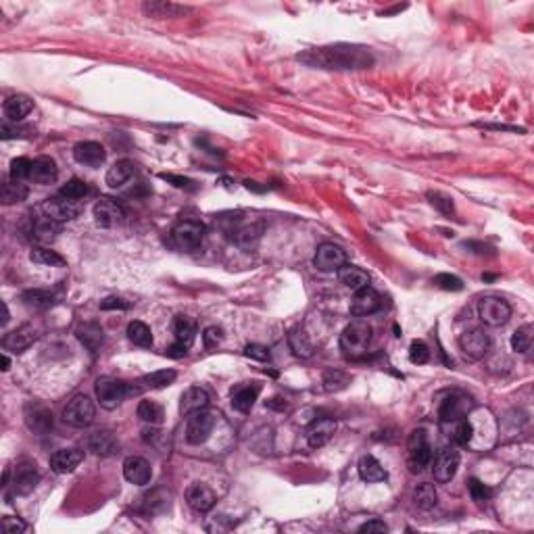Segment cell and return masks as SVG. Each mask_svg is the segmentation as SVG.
Instances as JSON below:
<instances>
[{"instance_id": "obj_1", "label": "cell", "mask_w": 534, "mask_h": 534, "mask_svg": "<svg viewBox=\"0 0 534 534\" xmlns=\"http://www.w3.org/2000/svg\"><path fill=\"white\" fill-rule=\"evenodd\" d=\"M299 61L320 67V69H366L374 63V56L368 48L355 46V44H332L322 48H311L303 54H299Z\"/></svg>"}, {"instance_id": "obj_2", "label": "cell", "mask_w": 534, "mask_h": 534, "mask_svg": "<svg viewBox=\"0 0 534 534\" xmlns=\"http://www.w3.org/2000/svg\"><path fill=\"white\" fill-rule=\"evenodd\" d=\"M370 343H372V326L363 320L351 322L340 334V349L345 351L347 357H353V359L366 355Z\"/></svg>"}, {"instance_id": "obj_3", "label": "cell", "mask_w": 534, "mask_h": 534, "mask_svg": "<svg viewBox=\"0 0 534 534\" xmlns=\"http://www.w3.org/2000/svg\"><path fill=\"white\" fill-rule=\"evenodd\" d=\"M205 238V226L194 219H182L171 230V242L180 251H196Z\"/></svg>"}, {"instance_id": "obj_4", "label": "cell", "mask_w": 534, "mask_h": 534, "mask_svg": "<svg viewBox=\"0 0 534 534\" xmlns=\"http://www.w3.org/2000/svg\"><path fill=\"white\" fill-rule=\"evenodd\" d=\"M407 466H409V472L411 474H420L424 472V468H428V464L432 462V449L428 445V439H426V432L420 428V430H414L407 439Z\"/></svg>"}, {"instance_id": "obj_5", "label": "cell", "mask_w": 534, "mask_h": 534, "mask_svg": "<svg viewBox=\"0 0 534 534\" xmlns=\"http://www.w3.org/2000/svg\"><path fill=\"white\" fill-rule=\"evenodd\" d=\"M94 416H96V407L92 399L86 395H75L63 409V422L73 428H88L94 422Z\"/></svg>"}, {"instance_id": "obj_6", "label": "cell", "mask_w": 534, "mask_h": 534, "mask_svg": "<svg viewBox=\"0 0 534 534\" xmlns=\"http://www.w3.org/2000/svg\"><path fill=\"white\" fill-rule=\"evenodd\" d=\"M96 399L100 403V407L104 409H115L123 403V399L127 397V384L117 380V378H111V376H104V378H98L96 380Z\"/></svg>"}, {"instance_id": "obj_7", "label": "cell", "mask_w": 534, "mask_h": 534, "mask_svg": "<svg viewBox=\"0 0 534 534\" xmlns=\"http://www.w3.org/2000/svg\"><path fill=\"white\" fill-rule=\"evenodd\" d=\"M213 428H215V414H211L209 409L194 411L188 416V422H186V441L190 445H203L211 437Z\"/></svg>"}, {"instance_id": "obj_8", "label": "cell", "mask_w": 534, "mask_h": 534, "mask_svg": "<svg viewBox=\"0 0 534 534\" xmlns=\"http://www.w3.org/2000/svg\"><path fill=\"white\" fill-rule=\"evenodd\" d=\"M478 313L482 322L491 328H499L510 322L512 317V307L505 299L501 297H485L478 305Z\"/></svg>"}, {"instance_id": "obj_9", "label": "cell", "mask_w": 534, "mask_h": 534, "mask_svg": "<svg viewBox=\"0 0 534 534\" xmlns=\"http://www.w3.org/2000/svg\"><path fill=\"white\" fill-rule=\"evenodd\" d=\"M313 265L320 272H338L340 267L347 265V251L334 242H324L315 251Z\"/></svg>"}, {"instance_id": "obj_10", "label": "cell", "mask_w": 534, "mask_h": 534, "mask_svg": "<svg viewBox=\"0 0 534 534\" xmlns=\"http://www.w3.org/2000/svg\"><path fill=\"white\" fill-rule=\"evenodd\" d=\"M92 213H94L96 226H100V228H104V230L117 228V226H121V223L125 221V211H123V207H121L117 201H113V198H100V201L94 205Z\"/></svg>"}, {"instance_id": "obj_11", "label": "cell", "mask_w": 534, "mask_h": 534, "mask_svg": "<svg viewBox=\"0 0 534 534\" xmlns=\"http://www.w3.org/2000/svg\"><path fill=\"white\" fill-rule=\"evenodd\" d=\"M42 211H44L46 217L63 223V221L75 219L81 211V205L77 201H69L65 196H54V198H46L42 203Z\"/></svg>"}, {"instance_id": "obj_12", "label": "cell", "mask_w": 534, "mask_h": 534, "mask_svg": "<svg viewBox=\"0 0 534 534\" xmlns=\"http://www.w3.org/2000/svg\"><path fill=\"white\" fill-rule=\"evenodd\" d=\"M472 399L464 393H453L449 395L443 403H441V409H439V418L441 422H460L464 420L470 409H472Z\"/></svg>"}, {"instance_id": "obj_13", "label": "cell", "mask_w": 534, "mask_h": 534, "mask_svg": "<svg viewBox=\"0 0 534 534\" xmlns=\"http://www.w3.org/2000/svg\"><path fill=\"white\" fill-rule=\"evenodd\" d=\"M491 345H493L491 336H489L485 330H480V328L470 330V332H464L462 338H460L462 351H464L468 357H472V359H482V357L491 351Z\"/></svg>"}, {"instance_id": "obj_14", "label": "cell", "mask_w": 534, "mask_h": 534, "mask_svg": "<svg viewBox=\"0 0 534 534\" xmlns=\"http://www.w3.org/2000/svg\"><path fill=\"white\" fill-rule=\"evenodd\" d=\"M457 468H460V451L453 447L443 449L434 460V480L441 485L453 480V476L457 474Z\"/></svg>"}, {"instance_id": "obj_15", "label": "cell", "mask_w": 534, "mask_h": 534, "mask_svg": "<svg viewBox=\"0 0 534 534\" xmlns=\"http://www.w3.org/2000/svg\"><path fill=\"white\" fill-rule=\"evenodd\" d=\"M73 159L86 167H100L107 159V150L100 142L86 140V142H77L73 146Z\"/></svg>"}, {"instance_id": "obj_16", "label": "cell", "mask_w": 534, "mask_h": 534, "mask_svg": "<svg viewBox=\"0 0 534 534\" xmlns=\"http://www.w3.org/2000/svg\"><path fill=\"white\" fill-rule=\"evenodd\" d=\"M380 307H382V297H380L372 286H366V288L357 290L355 297H353V301H351V313H353L355 317L372 315V313H376Z\"/></svg>"}, {"instance_id": "obj_17", "label": "cell", "mask_w": 534, "mask_h": 534, "mask_svg": "<svg viewBox=\"0 0 534 534\" xmlns=\"http://www.w3.org/2000/svg\"><path fill=\"white\" fill-rule=\"evenodd\" d=\"M36 338H38V332L33 330V326L25 324V326H19V328H15L13 332L4 334L2 347H4V351L23 353V351H27V349L36 343Z\"/></svg>"}, {"instance_id": "obj_18", "label": "cell", "mask_w": 534, "mask_h": 534, "mask_svg": "<svg viewBox=\"0 0 534 534\" xmlns=\"http://www.w3.org/2000/svg\"><path fill=\"white\" fill-rule=\"evenodd\" d=\"M123 478L129 482V485H136V487H144L150 482L152 478V470H150V464L144 460V457H138V455H132L123 462Z\"/></svg>"}, {"instance_id": "obj_19", "label": "cell", "mask_w": 534, "mask_h": 534, "mask_svg": "<svg viewBox=\"0 0 534 534\" xmlns=\"http://www.w3.org/2000/svg\"><path fill=\"white\" fill-rule=\"evenodd\" d=\"M336 432V420L332 418H322V420H315L309 428H307V443L311 449H320L324 445L330 443V439L334 437Z\"/></svg>"}, {"instance_id": "obj_20", "label": "cell", "mask_w": 534, "mask_h": 534, "mask_svg": "<svg viewBox=\"0 0 534 534\" xmlns=\"http://www.w3.org/2000/svg\"><path fill=\"white\" fill-rule=\"evenodd\" d=\"M38 482H40V474H38V470H36V466L33 464H19L17 466V470H15V478H13V491H15V495H21V497H25V495H29L36 487H38Z\"/></svg>"}, {"instance_id": "obj_21", "label": "cell", "mask_w": 534, "mask_h": 534, "mask_svg": "<svg viewBox=\"0 0 534 534\" xmlns=\"http://www.w3.org/2000/svg\"><path fill=\"white\" fill-rule=\"evenodd\" d=\"M84 462L81 449H58L50 455V468L54 474H71Z\"/></svg>"}, {"instance_id": "obj_22", "label": "cell", "mask_w": 534, "mask_h": 534, "mask_svg": "<svg viewBox=\"0 0 534 534\" xmlns=\"http://www.w3.org/2000/svg\"><path fill=\"white\" fill-rule=\"evenodd\" d=\"M25 424L36 434H48L52 430V414L44 405H27Z\"/></svg>"}, {"instance_id": "obj_23", "label": "cell", "mask_w": 534, "mask_h": 534, "mask_svg": "<svg viewBox=\"0 0 534 534\" xmlns=\"http://www.w3.org/2000/svg\"><path fill=\"white\" fill-rule=\"evenodd\" d=\"M186 501H188V505H190L194 512L207 514V512L213 510L217 497H215V493H213L209 487H205V485H192V487L186 491Z\"/></svg>"}, {"instance_id": "obj_24", "label": "cell", "mask_w": 534, "mask_h": 534, "mask_svg": "<svg viewBox=\"0 0 534 534\" xmlns=\"http://www.w3.org/2000/svg\"><path fill=\"white\" fill-rule=\"evenodd\" d=\"M58 175V169H56V163L54 159L50 157H38L31 161V169H29V180L33 184H40V186H46V184H52Z\"/></svg>"}, {"instance_id": "obj_25", "label": "cell", "mask_w": 534, "mask_h": 534, "mask_svg": "<svg viewBox=\"0 0 534 534\" xmlns=\"http://www.w3.org/2000/svg\"><path fill=\"white\" fill-rule=\"evenodd\" d=\"M211 403V397L209 393L203 388V386H190L184 395H182V401H180V411L184 416H190L194 411H201V409H207Z\"/></svg>"}, {"instance_id": "obj_26", "label": "cell", "mask_w": 534, "mask_h": 534, "mask_svg": "<svg viewBox=\"0 0 534 534\" xmlns=\"http://www.w3.org/2000/svg\"><path fill=\"white\" fill-rule=\"evenodd\" d=\"M31 109H33V102H31V98L25 96V94H13V96H8V98L4 100V107H2L6 121H13V123H17V121H21L23 117H27V115L31 113Z\"/></svg>"}, {"instance_id": "obj_27", "label": "cell", "mask_w": 534, "mask_h": 534, "mask_svg": "<svg viewBox=\"0 0 534 534\" xmlns=\"http://www.w3.org/2000/svg\"><path fill=\"white\" fill-rule=\"evenodd\" d=\"M88 449H90L94 455H98V457H111V455L117 453L119 443H117V439H115L109 430H98V432L90 434V439H88Z\"/></svg>"}, {"instance_id": "obj_28", "label": "cell", "mask_w": 534, "mask_h": 534, "mask_svg": "<svg viewBox=\"0 0 534 534\" xmlns=\"http://www.w3.org/2000/svg\"><path fill=\"white\" fill-rule=\"evenodd\" d=\"M259 397V384H240L232 388V407L240 414H249Z\"/></svg>"}, {"instance_id": "obj_29", "label": "cell", "mask_w": 534, "mask_h": 534, "mask_svg": "<svg viewBox=\"0 0 534 534\" xmlns=\"http://www.w3.org/2000/svg\"><path fill=\"white\" fill-rule=\"evenodd\" d=\"M75 336L77 340L90 351V353H96L104 340V334H102V328L94 322H84L75 328Z\"/></svg>"}, {"instance_id": "obj_30", "label": "cell", "mask_w": 534, "mask_h": 534, "mask_svg": "<svg viewBox=\"0 0 534 534\" xmlns=\"http://www.w3.org/2000/svg\"><path fill=\"white\" fill-rule=\"evenodd\" d=\"M31 234H33V238H36L38 242L48 244V242L56 240V236L61 234V223L54 221V219H50V217H46V215H42V217L33 219Z\"/></svg>"}, {"instance_id": "obj_31", "label": "cell", "mask_w": 534, "mask_h": 534, "mask_svg": "<svg viewBox=\"0 0 534 534\" xmlns=\"http://www.w3.org/2000/svg\"><path fill=\"white\" fill-rule=\"evenodd\" d=\"M338 280L347 286V288H351V290H361V288H366V286H370V276H368V272H363L361 267H355V265H345V267H340L338 269Z\"/></svg>"}, {"instance_id": "obj_32", "label": "cell", "mask_w": 534, "mask_h": 534, "mask_svg": "<svg viewBox=\"0 0 534 534\" xmlns=\"http://www.w3.org/2000/svg\"><path fill=\"white\" fill-rule=\"evenodd\" d=\"M357 470H359V476H361L363 482H382V480H386V470H384L382 464H380L376 457H372V455H363V457L359 460Z\"/></svg>"}, {"instance_id": "obj_33", "label": "cell", "mask_w": 534, "mask_h": 534, "mask_svg": "<svg viewBox=\"0 0 534 534\" xmlns=\"http://www.w3.org/2000/svg\"><path fill=\"white\" fill-rule=\"evenodd\" d=\"M142 10H144L148 17H155V19H163V17H180V15L188 13V8H186V6H182V4L161 2V0L144 2V4H142Z\"/></svg>"}, {"instance_id": "obj_34", "label": "cell", "mask_w": 534, "mask_h": 534, "mask_svg": "<svg viewBox=\"0 0 534 534\" xmlns=\"http://www.w3.org/2000/svg\"><path fill=\"white\" fill-rule=\"evenodd\" d=\"M134 175V161L129 159H119L117 163H113V167H109L107 171V184L111 188H119L123 186L129 178Z\"/></svg>"}, {"instance_id": "obj_35", "label": "cell", "mask_w": 534, "mask_h": 534, "mask_svg": "<svg viewBox=\"0 0 534 534\" xmlns=\"http://www.w3.org/2000/svg\"><path fill=\"white\" fill-rule=\"evenodd\" d=\"M173 334H175V343L190 347L196 338V322L186 315H178L173 320Z\"/></svg>"}, {"instance_id": "obj_36", "label": "cell", "mask_w": 534, "mask_h": 534, "mask_svg": "<svg viewBox=\"0 0 534 534\" xmlns=\"http://www.w3.org/2000/svg\"><path fill=\"white\" fill-rule=\"evenodd\" d=\"M21 301L29 307H38V309H48L56 303L54 292L50 290H42V288H33V290H25L21 295Z\"/></svg>"}, {"instance_id": "obj_37", "label": "cell", "mask_w": 534, "mask_h": 534, "mask_svg": "<svg viewBox=\"0 0 534 534\" xmlns=\"http://www.w3.org/2000/svg\"><path fill=\"white\" fill-rule=\"evenodd\" d=\"M437 489H434V485H430V482H422V485H418L416 487V491H414V503L420 508V510H424V512H428V510H432L434 505H437Z\"/></svg>"}, {"instance_id": "obj_38", "label": "cell", "mask_w": 534, "mask_h": 534, "mask_svg": "<svg viewBox=\"0 0 534 534\" xmlns=\"http://www.w3.org/2000/svg\"><path fill=\"white\" fill-rule=\"evenodd\" d=\"M29 259H31L33 263L50 265V267H63V265H65V259H63L56 251H50V249H44V246H36V249L29 253Z\"/></svg>"}, {"instance_id": "obj_39", "label": "cell", "mask_w": 534, "mask_h": 534, "mask_svg": "<svg viewBox=\"0 0 534 534\" xmlns=\"http://www.w3.org/2000/svg\"><path fill=\"white\" fill-rule=\"evenodd\" d=\"M127 338L138 347H150L152 345L150 328L142 322H129L127 324Z\"/></svg>"}, {"instance_id": "obj_40", "label": "cell", "mask_w": 534, "mask_h": 534, "mask_svg": "<svg viewBox=\"0 0 534 534\" xmlns=\"http://www.w3.org/2000/svg\"><path fill=\"white\" fill-rule=\"evenodd\" d=\"M136 414L146 424H161L163 422V407L155 401H140Z\"/></svg>"}, {"instance_id": "obj_41", "label": "cell", "mask_w": 534, "mask_h": 534, "mask_svg": "<svg viewBox=\"0 0 534 534\" xmlns=\"http://www.w3.org/2000/svg\"><path fill=\"white\" fill-rule=\"evenodd\" d=\"M27 186L25 184H21V182H6L4 186H2V203L4 205H17V203H21V201H25L27 198Z\"/></svg>"}, {"instance_id": "obj_42", "label": "cell", "mask_w": 534, "mask_h": 534, "mask_svg": "<svg viewBox=\"0 0 534 534\" xmlns=\"http://www.w3.org/2000/svg\"><path fill=\"white\" fill-rule=\"evenodd\" d=\"M288 345H290V349L295 351L297 357L307 359V357L313 355V345L307 340V336H305L301 330H292V332L288 334Z\"/></svg>"}, {"instance_id": "obj_43", "label": "cell", "mask_w": 534, "mask_h": 534, "mask_svg": "<svg viewBox=\"0 0 534 534\" xmlns=\"http://www.w3.org/2000/svg\"><path fill=\"white\" fill-rule=\"evenodd\" d=\"M175 372L173 370H157V372H150L142 378V384L146 388H165L169 386L173 380H175Z\"/></svg>"}, {"instance_id": "obj_44", "label": "cell", "mask_w": 534, "mask_h": 534, "mask_svg": "<svg viewBox=\"0 0 534 534\" xmlns=\"http://www.w3.org/2000/svg\"><path fill=\"white\" fill-rule=\"evenodd\" d=\"M531 345H533V326L526 324L522 328H518L514 334H512V349L516 353H528L531 351Z\"/></svg>"}, {"instance_id": "obj_45", "label": "cell", "mask_w": 534, "mask_h": 534, "mask_svg": "<svg viewBox=\"0 0 534 534\" xmlns=\"http://www.w3.org/2000/svg\"><path fill=\"white\" fill-rule=\"evenodd\" d=\"M86 194H88V186H86V182L79 180V178L69 180V182L58 190V196H65V198H69V201H79V198H84Z\"/></svg>"}, {"instance_id": "obj_46", "label": "cell", "mask_w": 534, "mask_h": 534, "mask_svg": "<svg viewBox=\"0 0 534 534\" xmlns=\"http://www.w3.org/2000/svg\"><path fill=\"white\" fill-rule=\"evenodd\" d=\"M428 201L434 209H439L443 215H453L455 213V205L453 198L443 194V192H428Z\"/></svg>"}, {"instance_id": "obj_47", "label": "cell", "mask_w": 534, "mask_h": 534, "mask_svg": "<svg viewBox=\"0 0 534 534\" xmlns=\"http://www.w3.org/2000/svg\"><path fill=\"white\" fill-rule=\"evenodd\" d=\"M349 384V376L338 372V370H328L324 374V386L328 393H334V391H340Z\"/></svg>"}, {"instance_id": "obj_48", "label": "cell", "mask_w": 534, "mask_h": 534, "mask_svg": "<svg viewBox=\"0 0 534 534\" xmlns=\"http://www.w3.org/2000/svg\"><path fill=\"white\" fill-rule=\"evenodd\" d=\"M29 169H31V161L25 159V157H17L10 161V178L15 182H21V180H29Z\"/></svg>"}, {"instance_id": "obj_49", "label": "cell", "mask_w": 534, "mask_h": 534, "mask_svg": "<svg viewBox=\"0 0 534 534\" xmlns=\"http://www.w3.org/2000/svg\"><path fill=\"white\" fill-rule=\"evenodd\" d=\"M409 359H411V363H416V366L426 363V361L430 359V349H428V345H426L424 340H414V343L409 345Z\"/></svg>"}, {"instance_id": "obj_50", "label": "cell", "mask_w": 534, "mask_h": 534, "mask_svg": "<svg viewBox=\"0 0 534 534\" xmlns=\"http://www.w3.org/2000/svg\"><path fill=\"white\" fill-rule=\"evenodd\" d=\"M434 284H437L441 290H449V292H457V290L464 288V282H462L457 276H453V274H439V276L434 278Z\"/></svg>"}, {"instance_id": "obj_51", "label": "cell", "mask_w": 534, "mask_h": 534, "mask_svg": "<svg viewBox=\"0 0 534 534\" xmlns=\"http://www.w3.org/2000/svg\"><path fill=\"white\" fill-rule=\"evenodd\" d=\"M472 439H474V426H472V422H468L466 418L460 420V422H457V430H455V441L466 447V445L472 443Z\"/></svg>"}, {"instance_id": "obj_52", "label": "cell", "mask_w": 534, "mask_h": 534, "mask_svg": "<svg viewBox=\"0 0 534 534\" xmlns=\"http://www.w3.org/2000/svg\"><path fill=\"white\" fill-rule=\"evenodd\" d=\"M470 495H472L474 501H489L493 497V491L485 482H480L478 478H472L470 480Z\"/></svg>"}, {"instance_id": "obj_53", "label": "cell", "mask_w": 534, "mask_h": 534, "mask_svg": "<svg viewBox=\"0 0 534 534\" xmlns=\"http://www.w3.org/2000/svg\"><path fill=\"white\" fill-rule=\"evenodd\" d=\"M221 340H223V330H221L219 326H209V328L203 332L205 349H215Z\"/></svg>"}, {"instance_id": "obj_54", "label": "cell", "mask_w": 534, "mask_h": 534, "mask_svg": "<svg viewBox=\"0 0 534 534\" xmlns=\"http://www.w3.org/2000/svg\"><path fill=\"white\" fill-rule=\"evenodd\" d=\"M2 528H4V533L17 534L25 533V531H27V524H25L21 518H10V516H6V518H2Z\"/></svg>"}, {"instance_id": "obj_55", "label": "cell", "mask_w": 534, "mask_h": 534, "mask_svg": "<svg viewBox=\"0 0 534 534\" xmlns=\"http://www.w3.org/2000/svg\"><path fill=\"white\" fill-rule=\"evenodd\" d=\"M129 307V303L127 301H123V299H119V297H107L104 301H100V309L102 311H125Z\"/></svg>"}, {"instance_id": "obj_56", "label": "cell", "mask_w": 534, "mask_h": 534, "mask_svg": "<svg viewBox=\"0 0 534 534\" xmlns=\"http://www.w3.org/2000/svg\"><path fill=\"white\" fill-rule=\"evenodd\" d=\"M244 355L249 359H255V361H267L269 359V351L265 347H261V345H249L244 349Z\"/></svg>"}, {"instance_id": "obj_57", "label": "cell", "mask_w": 534, "mask_h": 534, "mask_svg": "<svg viewBox=\"0 0 534 534\" xmlns=\"http://www.w3.org/2000/svg\"><path fill=\"white\" fill-rule=\"evenodd\" d=\"M29 129L27 127H17V125H10L8 121L2 123V138L4 140H13V138H23Z\"/></svg>"}, {"instance_id": "obj_58", "label": "cell", "mask_w": 534, "mask_h": 534, "mask_svg": "<svg viewBox=\"0 0 534 534\" xmlns=\"http://www.w3.org/2000/svg\"><path fill=\"white\" fill-rule=\"evenodd\" d=\"M359 533L384 534V533H388V526H386L382 520H370V522H366V524H361V526H359Z\"/></svg>"}, {"instance_id": "obj_59", "label": "cell", "mask_w": 534, "mask_h": 534, "mask_svg": "<svg viewBox=\"0 0 534 534\" xmlns=\"http://www.w3.org/2000/svg\"><path fill=\"white\" fill-rule=\"evenodd\" d=\"M161 178L163 180H167V182H171L175 188H194L192 184V180H188V178H182V175H173V173H161Z\"/></svg>"}, {"instance_id": "obj_60", "label": "cell", "mask_w": 534, "mask_h": 534, "mask_svg": "<svg viewBox=\"0 0 534 534\" xmlns=\"http://www.w3.org/2000/svg\"><path fill=\"white\" fill-rule=\"evenodd\" d=\"M186 351H188V347H184V345H180V343H173V345L167 349V357L180 359V357H184V355H186Z\"/></svg>"}, {"instance_id": "obj_61", "label": "cell", "mask_w": 534, "mask_h": 534, "mask_svg": "<svg viewBox=\"0 0 534 534\" xmlns=\"http://www.w3.org/2000/svg\"><path fill=\"white\" fill-rule=\"evenodd\" d=\"M8 366H10V361H8V357L6 355H2V370L6 372L8 370Z\"/></svg>"}]
</instances>
